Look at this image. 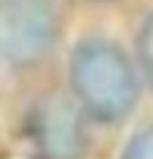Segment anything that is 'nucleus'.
Returning <instances> with one entry per match:
<instances>
[{"label": "nucleus", "instance_id": "obj_1", "mask_svg": "<svg viewBox=\"0 0 153 159\" xmlns=\"http://www.w3.org/2000/svg\"><path fill=\"white\" fill-rule=\"evenodd\" d=\"M73 97L89 119L116 124L134 111L140 78L118 43L108 38H86L70 57Z\"/></svg>", "mask_w": 153, "mask_h": 159}, {"label": "nucleus", "instance_id": "obj_2", "mask_svg": "<svg viewBox=\"0 0 153 159\" xmlns=\"http://www.w3.org/2000/svg\"><path fill=\"white\" fill-rule=\"evenodd\" d=\"M59 35L51 0H0V59L30 67L46 59Z\"/></svg>", "mask_w": 153, "mask_h": 159}, {"label": "nucleus", "instance_id": "obj_3", "mask_svg": "<svg viewBox=\"0 0 153 159\" xmlns=\"http://www.w3.org/2000/svg\"><path fill=\"white\" fill-rule=\"evenodd\" d=\"M83 111L75 100L46 97L32 111V138L43 159H81L86 148Z\"/></svg>", "mask_w": 153, "mask_h": 159}, {"label": "nucleus", "instance_id": "obj_4", "mask_svg": "<svg viewBox=\"0 0 153 159\" xmlns=\"http://www.w3.org/2000/svg\"><path fill=\"white\" fill-rule=\"evenodd\" d=\"M137 62H140L145 81L153 86V11L145 16L140 35H137Z\"/></svg>", "mask_w": 153, "mask_h": 159}, {"label": "nucleus", "instance_id": "obj_5", "mask_svg": "<svg viewBox=\"0 0 153 159\" xmlns=\"http://www.w3.org/2000/svg\"><path fill=\"white\" fill-rule=\"evenodd\" d=\"M121 159H153V124L129 138L121 151Z\"/></svg>", "mask_w": 153, "mask_h": 159}]
</instances>
